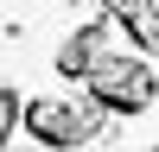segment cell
Returning <instances> with one entry per match:
<instances>
[{
  "instance_id": "5",
  "label": "cell",
  "mask_w": 159,
  "mask_h": 152,
  "mask_svg": "<svg viewBox=\"0 0 159 152\" xmlns=\"http://www.w3.org/2000/svg\"><path fill=\"white\" fill-rule=\"evenodd\" d=\"M13 114H19V101H13V89H7V82H0V139H7V133H13Z\"/></svg>"
},
{
  "instance_id": "3",
  "label": "cell",
  "mask_w": 159,
  "mask_h": 152,
  "mask_svg": "<svg viewBox=\"0 0 159 152\" xmlns=\"http://www.w3.org/2000/svg\"><path fill=\"white\" fill-rule=\"evenodd\" d=\"M102 6H108V19L121 25L140 51L159 44V0H102Z\"/></svg>"
},
{
  "instance_id": "2",
  "label": "cell",
  "mask_w": 159,
  "mask_h": 152,
  "mask_svg": "<svg viewBox=\"0 0 159 152\" xmlns=\"http://www.w3.org/2000/svg\"><path fill=\"white\" fill-rule=\"evenodd\" d=\"M25 127H32L38 146H83V139H96V114L70 108V101H32L25 108Z\"/></svg>"
},
{
  "instance_id": "1",
  "label": "cell",
  "mask_w": 159,
  "mask_h": 152,
  "mask_svg": "<svg viewBox=\"0 0 159 152\" xmlns=\"http://www.w3.org/2000/svg\"><path fill=\"white\" fill-rule=\"evenodd\" d=\"M83 76H89V89H96V101H108L115 114H147L153 95H159V76L147 63L140 57H115V51H96Z\"/></svg>"
},
{
  "instance_id": "4",
  "label": "cell",
  "mask_w": 159,
  "mask_h": 152,
  "mask_svg": "<svg viewBox=\"0 0 159 152\" xmlns=\"http://www.w3.org/2000/svg\"><path fill=\"white\" fill-rule=\"evenodd\" d=\"M96 51H108V32H102V25H89V32H76L70 44L57 51V70H64V76H83V70H89V57H96Z\"/></svg>"
}]
</instances>
